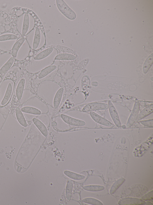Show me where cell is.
<instances>
[{
	"mask_svg": "<svg viewBox=\"0 0 153 205\" xmlns=\"http://www.w3.org/2000/svg\"><path fill=\"white\" fill-rule=\"evenodd\" d=\"M56 2L58 9L65 17L71 20H74L76 18L75 13L64 1L56 0Z\"/></svg>",
	"mask_w": 153,
	"mask_h": 205,
	"instance_id": "6da1fadb",
	"label": "cell"
},
{
	"mask_svg": "<svg viewBox=\"0 0 153 205\" xmlns=\"http://www.w3.org/2000/svg\"><path fill=\"white\" fill-rule=\"evenodd\" d=\"M108 104L101 102H92L85 105L82 109L84 112H88L94 111L105 110L108 109Z\"/></svg>",
	"mask_w": 153,
	"mask_h": 205,
	"instance_id": "7a4b0ae2",
	"label": "cell"
},
{
	"mask_svg": "<svg viewBox=\"0 0 153 205\" xmlns=\"http://www.w3.org/2000/svg\"><path fill=\"white\" fill-rule=\"evenodd\" d=\"M61 118L66 124L70 125L77 127H82L85 125V122L83 120L76 119L66 115H61Z\"/></svg>",
	"mask_w": 153,
	"mask_h": 205,
	"instance_id": "3957f363",
	"label": "cell"
},
{
	"mask_svg": "<svg viewBox=\"0 0 153 205\" xmlns=\"http://www.w3.org/2000/svg\"><path fill=\"white\" fill-rule=\"evenodd\" d=\"M140 109V104L138 102L135 103L131 113L126 124V127L131 126L137 120Z\"/></svg>",
	"mask_w": 153,
	"mask_h": 205,
	"instance_id": "277c9868",
	"label": "cell"
},
{
	"mask_svg": "<svg viewBox=\"0 0 153 205\" xmlns=\"http://www.w3.org/2000/svg\"><path fill=\"white\" fill-rule=\"evenodd\" d=\"M118 204L120 205H143L146 204V202L137 198L128 197L120 200Z\"/></svg>",
	"mask_w": 153,
	"mask_h": 205,
	"instance_id": "5b68a950",
	"label": "cell"
},
{
	"mask_svg": "<svg viewBox=\"0 0 153 205\" xmlns=\"http://www.w3.org/2000/svg\"><path fill=\"white\" fill-rule=\"evenodd\" d=\"M109 110L112 119L116 126L120 127H121V123L117 112L111 101H108Z\"/></svg>",
	"mask_w": 153,
	"mask_h": 205,
	"instance_id": "8992f818",
	"label": "cell"
},
{
	"mask_svg": "<svg viewBox=\"0 0 153 205\" xmlns=\"http://www.w3.org/2000/svg\"><path fill=\"white\" fill-rule=\"evenodd\" d=\"M90 114L94 121L101 125L108 127H110L112 125L110 121L93 111L90 112Z\"/></svg>",
	"mask_w": 153,
	"mask_h": 205,
	"instance_id": "52a82bcc",
	"label": "cell"
},
{
	"mask_svg": "<svg viewBox=\"0 0 153 205\" xmlns=\"http://www.w3.org/2000/svg\"><path fill=\"white\" fill-rule=\"evenodd\" d=\"M33 121L42 134L46 137L48 135V131L45 125L39 120L34 118L32 120Z\"/></svg>",
	"mask_w": 153,
	"mask_h": 205,
	"instance_id": "ba28073f",
	"label": "cell"
},
{
	"mask_svg": "<svg viewBox=\"0 0 153 205\" xmlns=\"http://www.w3.org/2000/svg\"><path fill=\"white\" fill-rule=\"evenodd\" d=\"M64 89L60 88L56 93L53 100V106L55 109L58 108L60 103L63 95Z\"/></svg>",
	"mask_w": 153,
	"mask_h": 205,
	"instance_id": "9c48e42d",
	"label": "cell"
},
{
	"mask_svg": "<svg viewBox=\"0 0 153 205\" xmlns=\"http://www.w3.org/2000/svg\"><path fill=\"white\" fill-rule=\"evenodd\" d=\"M25 84V80L22 78L18 83L16 90V97L19 100L21 99L23 92Z\"/></svg>",
	"mask_w": 153,
	"mask_h": 205,
	"instance_id": "30bf717a",
	"label": "cell"
},
{
	"mask_svg": "<svg viewBox=\"0 0 153 205\" xmlns=\"http://www.w3.org/2000/svg\"><path fill=\"white\" fill-rule=\"evenodd\" d=\"M153 105L152 104L143 109L138 114L137 120L139 121L149 115L153 112Z\"/></svg>",
	"mask_w": 153,
	"mask_h": 205,
	"instance_id": "8fae6325",
	"label": "cell"
},
{
	"mask_svg": "<svg viewBox=\"0 0 153 205\" xmlns=\"http://www.w3.org/2000/svg\"><path fill=\"white\" fill-rule=\"evenodd\" d=\"M56 68V66L54 65L48 66L41 71L38 75V78L39 79L43 78L51 72L54 71Z\"/></svg>",
	"mask_w": 153,
	"mask_h": 205,
	"instance_id": "7c38bea8",
	"label": "cell"
},
{
	"mask_svg": "<svg viewBox=\"0 0 153 205\" xmlns=\"http://www.w3.org/2000/svg\"><path fill=\"white\" fill-rule=\"evenodd\" d=\"M25 41V38L22 37L16 41L13 45L11 50V54L14 58L16 57L18 51Z\"/></svg>",
	"mask_w": 153,
	"mask_h": 205,
	"instance_id": "4fadbf2b",
	"label": "cell"
},
{
	"mask_svg": "<svg viewBox=\"0 0 153 205\" xmlns=\"http://www.w3.org/2000/svg\"><path fill=\"white\" fill-rule=\"evenodd\" d=\"M52 47L47 48L36 55L34 58L36 60H40L43 59L50 55L53 50Z\"/></svg>",
	"mask_w": 153,
	"mask_h": 205,
	"instance_id": "5bb4252c",
	"label": "cell"
},
{
	"mask_svg": "<svg viewBox=\"0 0 153 205\" xmlns=\"http://www.w3.org/2000/svg\"><path fill=\"white\" fill-rule=\"evenodd\" d=\"M16 115L19 123L22 126L26 127L27 124L22 112L19 107H17L16 110Z\"/></svg>",
	"mask_w": 153,
	"mask_h": 205,
	"instance_id": "9a60e30c",
	"label": "cell"
},
{
	"mask_svg": "<svg viewBox=\"0 0 153 205\" xmlns=\"http://www.w3.org/2000/svg\"><path fill=\"white\" fill-rule=\"evenodd\" d=\"M76 59L74 55L69 53H63L58 54L55 58L56 60H72Z\"/></svg>",
	"mask_w": 153,
	"mask_h": 205,
	"instance_id": "2e32d148",
	"label": "cell"
},
{
	"mask_svg": "<svg viewBox=\"0 0 153 205\" xmlns=\"http://www.w3.org/2000/svg\"><path fill=\"white\" fill-rule=\"evenodd\" d=\"M22 112L34 115H39L41 114V111L34 107L27 106L24 107L21 109Z\"/></svg>",
	"mask_w": 153,
	"mask_h": 205,
	"instance_id": "e0dca14e",
	"label": "cell"
},
{
	"mask_svg": "<svg viewBox=\"0 0 153 205\" xmlns=\"http://www.w3.org/2000/svg\"><path fill=\"white\" fill-rule=\"evenodd\" d=\"M153 63V54L152 53L146 59L143 65V70L144 73L146 74L151 67Z\"/></svg>",
	"mask_w": 153,
	"mask_h": 205,
	"instance_id": "ac0fdd59",
	"label": "cell"
},
{
	"mask_svg": "<svg viewBox=\"0 0 153 205\" xmlns=\"http://www.w3.org/2000/svg\"><path fill=\"white\" fill-rule=\"evenodd\" d=\"M12 91V84L9 83L8 84L4 96L1 102V104L2 105H4L7 102L11 96Z\"/></svg>",
	"mask_w": 153,
	"mask_h": 205,
	"instance_id": "d6986e66",
	"label": "cell"
},
{
	"mask_svg": "<svg viewBox=\"0 0 153 205\" xmlns=\"http://www.w3.org/2000/svg\"><path fill=\"white\" fill-rule=\"evenodd\" d=\"M64 174L68 177L71 179L77 180H82L85 178V176L74 172L68 170L64 171Z\"/></svg>",
	"mask_w": 153,
	"mask_h": 205,
	"instance_id": "ffe728a7",
	"label": "cell"
},
{
	"mask_svg": "<svg viewBox=\"0 0 153 205\" xmlns=\"http://www.w3.org/2000/svg\"><path fill=\"white\" fill-rule=\"evenodd\" d=\"M41 39V33L38 28L36 29L33 44V48L34 50H36L38 47Z\"/></svg>",
	"mask_w": 153,
	"mask_h": 205,
	"instance_id": "44dd1931",
	"label": "cell"
},
{
	"mask_svg": "<svg viewBox=\"0 0 153 205\" xmlns=\"http://www.w3.org/2000/svg\"><path fill=\"white\" fill-rule=\"evenodd\" d=\"M14 61V58L11 57L0 69V74L4 73L8 71L12 66Z\"/></svg>",
	"mask_w": 153,
	"mask_h": 205,
	"instance_id": "7402d4cb",
	"label": "cell"
},
{
	"mask_svg": "<svg viewBox=\"0 0 153 205\" xmlns=\"http://www.w3.org/2000/svg\"><path fill=\"white\" fill-rule=\"evenodd\" d=\"M29 26V14L26 13L25 14L24 18L22 28V34L25 35L27 32Z\"/></svg>",
	"mask_w": 153,
	"mask_h": 205,
	"instance_id": "603a6c76",
	"label": "cell"
},
{
	"mask_svg": "<svg viewBox=\"0 0 153 205\" xmlns=\"http://www.w3.org/2000/svg\"><path fill=\"white\" fill-rule=\"evenodd\" d=\"M125 179L123 178H121L115 182L112 185L110 190L111 194H113L117 189L122 185Z\"/></svg>",
	"mask_w": 153,
	"mask_h": 205,
	"instance_id": "cb8c5ba5",
	"label": "cell"
},
{
	"mask_svg": "<svg viewBox=\"0 0 153 205\" xmlns=\"http://www.w3.org/2000/svg\"><path fill=\"white\" fill-rule=\"evenodd\" d=\"M83 189L86 191H102L104 189L102 185H88L83 187Z\"/></svg>",
	"mask_w": 153,
	"mask_h": 205,
	"instance_id": "d4e9b609",
	"label": "cell"
},
{
	"mask_svg": "<svg viewBox=\"0 0 153 205\" xmlns=\"http://www.w3.org/2000/svg\"><path fill=\"white\" fill-rule=\"evenodd\" d=\"M73 187L72 182L71 180L68 181L66 187L65 194L67 199L69 200L71 198Z\"/></svg>",
	"mask_w": 153,
	"mask_h": 205,
	"instance_id": "484cf974",
	"label": "cell"
},
{
	"mask_svg": "<svg viewBox=\"0 0 153 205\" xmlns=\"http://www.w3.org/2000/svg\"><path fill=\"white\" fill-rule=\"evenodd\" d=\"M82 201L88 204L96 205H102V203L99 200L92 198H86L82 200Z\"/></svg>",
	"mask_w": 153,
	"mask_h": 205,
	"instance_id": "4316f807",
	"label": "cell"
},
{
	"mask_svg": "<svg viewBox=\"0 0 153 205\" xmlns=\"http://www.w3.org/2000/svg\"><path fill=\"white\" fill-rule=\"evenodd\" d=\"M17 36L12 34H6L0 36V41H5L11 40L16 39Z\"/></svg>",
	"mask_w": 153,
	"mask_h": 205,
	"instance_id": "83f0119b",
	"label": "cell"
},
{
	"mask_svg": "<svg viewBox=\"0 0 153 205\" xmlns=\"http://www.w3.org/2000/svg\"><path fill=\"white\" fill-rule=\"evenodd\" d=\"M153 191L152 190L143 196L141 198V199L144 200H152L153 199Z\"/></svg>",
	"mask_w": 153,
	"mask_h": 205,
	"instance_id": "f1b7e54d",
	"label": "cell"
},
{
	"mask_svg": "<svg viewBox=\"0 0 153 205\" xmlns=\"http://www.w3.org/2000/svg\"><path fill=\"white\" fill-rule=\"evenodd\" d=\"M140 123L143 125L149 127H153V119L145 121H140Z\"/></svg>",
	"mask_w": 153,
	"mask_h": 205,
	"instance_id": "f546056e",
	"label": "cell"
},
{
	"mask_svg": "<svg viewBox=\"0 0 153 205\" xmlns=\"http://www.w3.org/2000/svg\"><path fill=\"white\" fill-rule=\"evenodd\" d=\"M146 205H153V204L151 202H150L149 201H147L146 202Z\"/></svg>",
	"mask_w": 153,
	"mask_h": 205,
	"instance_id": "4dcf8cb0",
	"label": "cell"
}]
</instances>
